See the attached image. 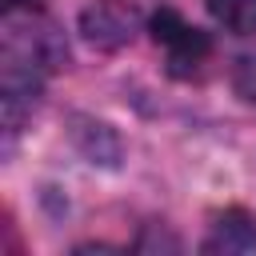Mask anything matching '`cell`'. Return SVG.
<instances>
[{"label": "cell", "instance_id": "obj_1", "mask_svg": "<svg viewBox=\"0 0 256 256\" xmlns=\"http://www.w3.org/2000/svg\"><path fill=\"white\" fill-rule=\"evenodd\" d=\"M68 60L60 28L40 12V4H4V24H0V76L16 80H36L44 84L48 72H56Z\"/></svg>", "mask_w": 256, "mask_h": 256}, {"label": "cell", "instance_id": "obj_2", "mask_svg": "<svg viewBox=\"0 0 256 256\" xmlns=\"http://www.w3.org/2000/svg\"><path fill=\"white\" fill-rule=\"evenodd\" d=\"M148 24H152V40L164 48L168 68H172L176 76H192V72H200V64L212 56V40H208L200 28H192L180 12L160 8Z\"/></svg>", "mask_w": 256, "mask_h": 256}, {"label": "cell", "instance_id": "obj_3", "mask_svg": "<svg viewBox=\"0 0 256 256\" xmlns=\"http://www.w3.org/2000/svg\"><path fill=\"white\" fill-rule=\"evenodd\" d=\"M140 8L132 0H100L80 16V32L96 48H120L140 32Z\"/></svg>", "mask_w": 256, "mask_h": 256}, {"label": "cell", "instance_id": "obj_4", "mask_svg": "<svg viewBox=\"0 0 256 256\" xmlns=\"http://www.w3.org/2000/svg\"><path fill=\"white\" fill-rule=\"evenodd\" d=\"M252 244H256V220L244 216V212H228V216L216 220V232H212V240L204 248L208 252H216V248L240 252V248H252Z\"/></svg>", "mask_w": 256, "mask_h": 256}, {"label": "cell", "instance_id": "obj_5", "mask_svg": "<svg viewBox=\"0 0 256 256\" xmlns=\"http://www.w3.org/2000/svg\"><path fill=\"white\" fill-rule=\"evenodd\" d=\"M208 16L232 36H256V0H204Z\"/></svg>", "mask_w": 256, "mask_h": 256}, {"label": "cell", "instance_id": "obj_6", "mask_svg": "<svg viewBox=\"0 0 256 256\" xmlns=\"http://www.w3.org/2000/svg\"><path fill=\"white\" fill-rule=\"evenodd\" d=\"M232 88H236V96H244L248 104H256V56H244V60H236Z\"/></svg>", "mask_w": 256, "mask_h": 256}]
</instances>
